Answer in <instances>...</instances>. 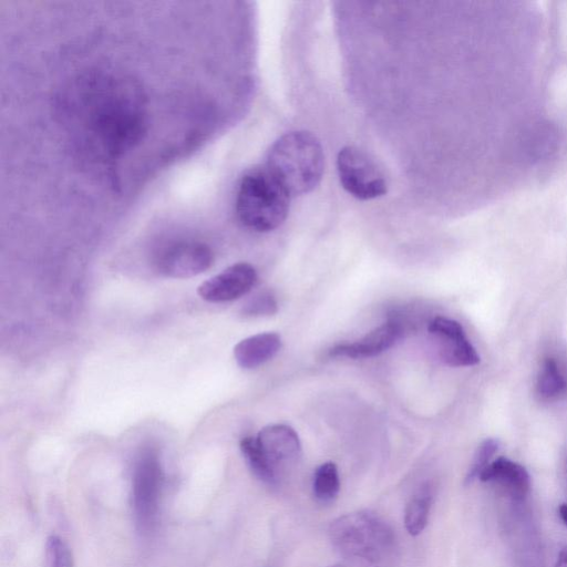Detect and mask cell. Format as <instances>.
Wrapping results in <instances>:
<instances>
[{
  "instance_id": "cell-8",
  "label": "cell",
  "mask_w": 567,
  "mask_h": 567,
  "mask_svg": "<svg viewBox=\"0 0 567 567\" xmlns=\"http://www.w3.org/2000/svg\"><path fill=\"white\" fill-rule=\"evenodd\" d=\"M214 261L212 249L198 241H182L164 249L156 260L157 270L169 278H190L206 271Z\"/></svg>"
},
{
  "instance_id": "cell-15",
  "label": "cell",
  "mask_w": 567,
  "mask_h": 567,
  "mask_svg": "<svg viewBox=\"0 0 567 567\" xmlns=\"http://www.w3.org/2000/svg\"><path fill=\"white\" fill-rule=\"evenodd\" d=\"M433 501V487L430 483L423 484L409 501L404 523L410 535H419L427 524Z\"/></svg>"
},
{
  "instance_id": "cell-9",
  "label": "cell",
  "mask_w": 567,
  "mask_h": 567,
  "mask_svg": "<svg viewBox=\"0 0 567 567\" xmlns=\"http://www.w3.org/2000/svg\"><path fill=\"white\" fill-rule=\"evenodd\" d=\"M434 337L441 360L451 367H470L478 363L480 355L456 320L437 316L427 327Z\"/></svg>"
},
{
  "instance_id": "cell-4",
  "label": "cell",
  "mask_w": 567,
  "mask_h": 567,
  "mask_svg": "<svg viewBox=\"0 0 567 567\" xmlns=\"http://www.w3.org/2000/svg\"><path fill=\"white\" fill-rule=\"evenodd\" d=\"M239 445L251 472L268 485H276L301 454L299 436L287 424L267 425Z\"/></svg>"
},
{
  "instance_id": "cell-22",
  "label": "cell",
  "mask_w": 567,
  "mask_h": 567,
  "mask_svg": "<svg viewBox=\"0 0 567 567\" xmlns=\"http://www.w3.org/2000/svg\"><path fill=\"white\" fill-rule=\"evenodd\" d=\"M565 475H566V481H567V461H566V465H565Z\"/></svg>"
},
{
  "instance_id": "cell-18",
  "label": "cell",
  "mask_w": 567,
  "mask_h": 567,
  "mask_svg": "<svg viewBox=\"0 0 567 567\" xmlns=\"http://www.w3.org/2000/svg\"><path fill=\"white\" fill-rule=\"evenodd\" d=\"M47 559L49 567H74L71 549L56 535L50 536L47 540Z\"/></svg>"
},
{
  "instance_id": "cell-5",
  "label": "cell",
  "mask_w": 567,
  "mask_h": 567,
  "mask_svg": "<svg viewBox=\"0 0 567 567\" xmlns=\"http://www.w3.org/2000/svg\"><path fill=\"white\" fill-rule=\"evenodd\" d=\"M163 468L153 449L144 450L136 460L132 477V509L136 528L143 535L154 532L159 513Z\"/></svg>"
},
{
  "instance_id": "cell-23",
  "label": "cell",
  "mask_w": 567,
  "mask_h": 567,
  "mask_svg": "<svg viewBox=\"0 0 567 567\" xmlns=\"http://www.w3.org/2000/svg\"><path fill=\"white\" fill-rule=\"evenodd\" d=\"M332 567H342V566H332Z\"/></svg>"
},
{
  "instance_id": "cell-16",
  "label": "cell",
  "mask_w": 567,
  "mask_h": 567,
  "mask_svg": "<svg viewBox=\"0 0 567 567\" xmlns=\"http://www.w3.org/2000/svg\"><path fill=\"white\" fill-rule=\"evenodd\" d=\"M340 489L338 467L332 462H326L317 467L313 475L312 491L321 504L332 503Z\"/></svg>"
},
{
  "instance_id": "cell-1",
  "label": "cell",
  "mask_w": 567,
  "mask_h": 567,
  "mask_svg": "<svg viewBox=\"0 0 567 567\" xmlns=\"http://www.w3.org/2000/svg\"><path fill=\"white\" fill-rule=\"evenodd\" d=\"M332 545L357 567H398L400 546L392 527L379 515L359 511L333 520Z\"/></svg>"
},
{
  "instance_id": "cell-13",
  "label": "cell",
  "mask_w": 567,
  "mask_h": 567,
  "mask_svg": "<svg viewBox=\"0 0 567 567\" xmlns=\"http://www.w3.org/2000/svg\"><path fill=\"white\" fill-rule=\"evenodd\" d=\"M281 338L276 332H261L240 340L234 357L243 369H254L270 360L279 351Z\"/></svg>"
},
{
  "instance_id": "cell-3",
  "label": "cell",
  "mask_w": 567,
  "mask_h": 567,
  "mask_svg": "<svg viewBox=\"0 0 567 567\" xmlns=\"http://www.w3.org/2000/svg\"><path fill=\"white\" fill-rule=\"evenodd\" d=\"M291 195L265 164L248 169L240 178L235 200L239 221L247 228L266 233L287 218Z\"/></svg>"
},
{
  "instance_id": "cell-6",
  "label": "cell",
  "mask_w": 567,
  "mask_h": 567,
  "mask_svg": "<svg viewBox=\"0 0 567 567\" xmlns=\"http://www.w3.org/2000/svg\"><path fill=\"white\" fill-rule=\"evenodd\" d=\"M503 526L514 567H544L542 538L527 499H507Z\"/></svg>"
},
{
  "instance_id": "cell-17",
  "label": "cell",
  "mask_w": 567,
  "mask_h": 567,
  "mask_svg": "<svg viewBox=\"0 0 567 567\" xmlns=\"http://www.w3.org/2000/svg\"><path fill=\"white\" fill-rule=\"evenodd\" d=\"M499 443L495 439H486L477 447L472 463L465 476V484H471L480 478L482 472L489 465L493 456L498 451Z\"/></svg>"
},
{
  "instance_id": "cell-19",
  "label": "cell",
  "mask_w": 567,
  "mask_h": 567,
  "mask_svg": "<svg viewBox=\"0 0 567 567\" xmlns=\"http://www.w3.org/2000/svg\"><path fill=\"white\" fill-rule=\"evenodd\" d=\"M278 310L275 296L268 291H259L249 298L244 305L241 312L245 316H271Z\"/></svg>"
},
{
  "instance_id": "cell-2",
  "label": "cell",
  "mask_w": 567,
  "mask_h": 567,
  "mask_svg": "<svg viewBox=\"0 0 567 567\" xmlns=\"http://www.w3.org/2000/svg\"><path fill=\"white\" fill-rule=\"evenodd\" d=\"M265 165L293 197L310 193L320 184L324 154L312 133L293 131L271 145Z\"/></svg>"
},
{
  "instance_id": "cell-20",
  "label": "cell",
  "mask_w": 567,
  "mask_h": 567,
  "mask_svg": "<svg viewBox=\"0 0 567 567\" xmlns=\"http://www.w3.org/2000/svg\"><path fill=\"white\" fill-rule=\"evenodd\" d=\"M555 567H567V546L559 551Z\"/></svg>"
},
{
  "instance_id": "cell-21",
  "label": "cell",
  "mask_w": 567,
  "mask_h": 567,
  "mask_svg": "<svg viewBox=\"0 0 567 567\" xmlns=\"http://www.w3.org/2000/svg\"><path fill=\"white\" fill-rule=\"evenodd\" d=\"M561 520L567 525V504H561L558 508Z\"/></svg>"
},
{
  "instance_id": "cell-10",
  "label": "cell",
  "mask_w": 567,
  "mask_h": 567,
  "mask_svg": "<svg viewBox=\"0 0 567 567\" xmlns=\"http://www.w3.org/2000/svg\"><path fill=\"white\" fill-rule=\"evenodd\" d=\"M256 281L255 268L248 262H237L203 281L197 293L208 302H227L246 295Z\"/></svg>"
},
{
  "instance_id": "cell-7",
  "label": "cell",
  "mask_w": 567,
  "mask_h": 567,
  "mask_svg": "<svg viewBox=\"0 0 567 567\" xmlns=\"http://www.w3.org/2000/svg\"><path fill=\"white\" fill-rule=\"evenodd\" d=\"M337 171L343 189L360 200L375 199L388 193L385 175L369 154L357 146L348 145L339 151Z\"/></svg>"
},
{
  "instance_id": "cell-12",
  "label": "cell",
  "mask_w": 567,
  "mask_h": 567,
  "mask_svg": "<svg viewBox=\"0 0 567 567\" xmlns=\"http://www.w3.org/2000/svg\"><path fill=\"white\" fill-rule=\"evenodd\" d=\"M478 480L496 484L508 501H526L530 489L526 468L506 457L492 461Z\"/></svg>"
},
{
  "instance_id": "cell-14",
  "label": "cell",
  "mask_w": 567,
  "mask_h": 567,
  "mask_svg": "<svg viewBox=\"0 0 567 567\" xmlns=\"http://www.w3.org/2000/svg\"><path fill=\"white\" fill-rule=\"evenodd\" d=\"M536 392L543 401H555L567 393V377L555 358L546 357L543 360L536 381Z\"/></svg>"
},
{
  "instance_id": "cell-11",
  "label": "cell",
  "mask_w": 567,
  "mask_h": 567,
  "mask_svg": "<svg viewBox=\"0 0 567 567\" xmlns=\"http://www.w3.org/2000/svg\"><path fill=\"white\" fill-rule=\"evenodd\" d=\"M402 334V324L398 320H389L360 340L332 347L329 350V355L352 359L374 357L394 346Z\"/></svg>"
}]
</instances>
